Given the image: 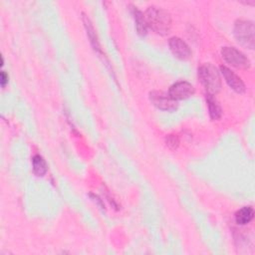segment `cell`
Instances as JSON below:
<instances>
[{"label": "cell", "instance_id": "obj_1", "mask_svg": "<svg viewBox=\"0 0 255 255\" xmlns=\"http://www.w3.org/2000/svg\"><path fill=\"white\" fill-rule=\"evenodd\" d=\"M146 26L159 35H166L171 28L170 14L164 9L150 6L144 13Z\"/></svg>", "mask_w": 255, "mask_h": 255}, {"label": "cell", "instance_id": "obj_2", "mask_svg": "<svg viewBox=\"0 0 255 255\" xmlns=\"http://www.w3.org/2000/svg\"><path fill=\"white\" fill-rule=\"evenodd\" d=\"M198 79L203 85L207 94L215 95L221 89V79L217 69L210 63L203 64L197 71Z\"/></svg>", "mask_w": 255, "mask_h": 255}, {"label": "cell", "instance_id": "obj_3", "mask_svg": "<svg viewBox=\"0 0 255 255\" xmlns=\"http://www.w3.org/2000/svg\"><path fill=\"white\" fill-rule=\"evenodd\" d=\"M254 23L250 20H237L234 24V36L239 44L253 49L254 48Z\"/></svg>", "mask_w": 255, "mask_h": 255}, {"label": "cell", "instance_id": "obj_4", "mask_svg": "<svg viewBox=\"0 0 255 255\" xmlns=\"http://www.w3.org/2000/svg\"><path fill=\"white\" fill-rule=\"evenodd\" d=\"M221 55L225 62L234 68L245 70L251 66L249 59L234 47H223L221 49Z\"/></svg>", "mask_w": 255, "mask_h": 255}, {"label": "cell", "instance_id": "obj_5", "mask_svg": "<svg viewBox=\"0 0 255 255\" xmlns=\"http://www.w3.org/2000/svg\"><path fill=\"white\" fill-rule=\"evenodd\" d=\"M149 101L151 104L159 110L172 112L178 107V104L168 94L161 91H152L149 93Z\"/></svg>", "mask_w": 255, "mask_h": 255}, {"label": "cell", "instance_id": "obj_6", "mask_svg": "<svg viewBox=\"0 0 255 255\" xmlns=\"http://www.w3.org/2000/svg\"><path fill=\"white\" fill-rule=\"evenodd\" d=\"M193 94H194L193 86L186 81L176 82L173 85H171L168 90V95L176 102L187 99Z\"/></svg>", "mask_w": 255, "mask_h": 255}, {"label": "cell", "instance_id": "obj_7", "mask_svg": "<svg viewBox=\"0 0 255 255\" xmlns=\"http://www.w3.org/2000/svg\"><path fill=\"white\" fill-rule=\"evenodd\" d=\"M169 49L171 53L180 60H186L190 57L191 51L189 46L180 38L178 37H172L169 39L168 42Z\"/></svg>", "mask_w": 255, "mask_h": 255}, {"label": "cell", "instance_id": "obj_8", "mask_svg": "<svg viewBox=\"0 0 255 255\" xmlns=\"http://www.w3.org/2000/svg\"><path fill=\"white\" fill-rule=\"evenodd\" d=\"M220 72L225 79V82L228 84V86L235 91L236 93L242 94L245 92V84L241 80L240 77H238L234 72H232L229 68L226 66L220 67Z\"/></svg>", "mask_w": 255, "mask_h": 255}, {"label": "cell", "instance_id": "obj_9", "mask_svg": "<svg viewBox=\"0 0 255 255\" xmlns=\"http://www.w3.org/2000/svg\"><path fill=\"white\" fill-rule=\"evenodd\" d=\"M83 22H84V25H85L88 37L90 39V42H91L94 50L96 52L102 54L101 47H100V44H99V41H98V38H97V35H96V32H95V29H94V26H93L92 22L90 21V19L86 15H84V14H83Z\"/></svg>", "mask_w": 255, "mask_h": 255}, {"label": "cell", "instance_id": "obj_10", "mask_svg": "<svg viewBox=\"0 0 255 255\" xmlns=\"http://www.w3.org/2000/svg\"><path fill=\"white\" fill-rule=\"evenodd\" d=\"M254 217V209L252 206H243L235 213V222L239 225L248 224Z\"/></svg>", "mask_w": 255, "mask_h": 255}, {"label": "cell", "instance_id": "obj_11", "mask_svg": "<svg viewBox=\"0 0 255 255\" xmlns=\"http://www.w3.org/2000/svg\"><path fill=\"white\" fill-rule=\"evenodd\" d=\"M131 14L135 22V28L139 36H145L146 34V23L144 19V14L139 11L136 7H131Z\"/></svg>", "mask_w": 255, "mask_h": 255}, {"label": "cell", "instance_id": "obj_12", "mask_svg": "<svg viewBox=\"0 0 255 255\" xmlns=\"http://www.w3.org/2000/svg\"><path fill=\"white\" fill-rule=\"evenodd\" d=\"M206 103L208 106V111H209V116L211 120L215 121L221 118L222 115V110L218 102L214 99L213 95L206 94Z\"/></svg>", "mask_w": 255, "mask_h": 255}, {"label": "cell", "instance_id": "obj_13", "mask_svg": "<svg viewBox=\"0 0 255 255\" xmlns=\"http://www.w3.org/2000/svg\"><path fill=\"white\" fill-rule=\"evenodd\" d=\"M32 165L34 173L37 176H43L47 172V163L43 156L40 154H36L32 158Z\"/></svg>", "mask_w": 255, "mask_h": 255}, {"label": "cell", "instance_id": "obj_14", "mask_svg": "<svg viewBox=\"0 0 255 255\" xmlns=\"http://www.w3.org/2000/svg\"><path fill=\"white\" fill-rule=\"evenodd\" d=\"M165 143L170 149H176L179 145V138L175 134H168L165 137Z\"/></svg>", "mask_w": 255, "mask_h": 255}, {"label": "cell", "instance_id": "obj_15", "mask_svg": "<svg viewBox=\"0 0 255 255\" xmlns=\"http://www.w3.org/2000/svg\"><path fill=\"white\" fill-rule=\"evenodd\" d=\"M0 83H1V87L4 88L6 86V84L8 83V75L6 74L5 71H2L1 72V80H0Z\"/></svg>", "mask_w": 255, "mask_h": 255}]
</instances>
